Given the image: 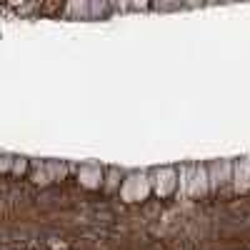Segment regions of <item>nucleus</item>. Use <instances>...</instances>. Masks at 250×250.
<instances>
[{"label": "nucleus", "instance_id": "obj_1", "mask_svg": "<svg viewBox=\"0 0 250 250\" xmlns=\"http://www.w3.org/2000/svg\"><path fill=\"white\" fill-rule=\"evenodd\" d=\"M150 193H153V173H148V170L128 175L120 185V198L125 203H135V200L143 203V200H148Z\"/></svg>", "mask_w": 250, "mask_h": 250}, {"label": "nucleus", "instance_id": "obj_2", "mask_svg": "<svg viewBox=\"0 0 250 250\" xmlns=\"http://www.w3.org/2000/svg\"><path fill=\"white\" fill-rule=\"evenodd\" d=\"M233 183V160H213L208 165V188L210 193H218L223 185Z\"/></svg>", "mask_w": 250, "mask_h": 250}, {"label": "nucleus", "instance_id": "obj_3", "mask_svg": "<svg viewBox=\"0 0 250 250\" xmlns=\"http://www.w3.org/2000/svg\"><path fill=\"white\" fill-rule=\"evenodd\" d=\"M178 188V170L175 168H160L153 170V193L158 198H170Z\"/></svg>", "mask_w": 250, "mask_h": 250}, {"label": "nucleus", "instance_id": "obj_4", "mask_svg": "<svg viewBox=\"0 0 250 250\" xmlns=\"http://www.w3.org/2000/svg\"><path fill=\"white\" fill-rule=\"evenodd\" d=\"M210 193L208 188V165L203 163H190V183H188V198H205Z\"/></svg>", "mask_w": 250, "mask_h": 250}, {"label": "nucleus", "instance_id": "obj_5", "mask_svg": "<svg viewBox=\"0 0 250 250\" xmlns=\"http://www.w3.org/2000/svg\"><path fill=\"white\" fill-rule=\"evenodd\" d=\"M103 175H105V168H100V165H95V163L78 165V183L83 188H90V190L100 188L103 185Z\"/></svg>", "mask_w": 250, "mask_h": 250}, {"label": "nucleus", "instance_id": "obj_6", "mask_svg": "<svg viewBox=\"0 0 250 250\" xmlns=\"http://www.w3.org/2000/svg\"><path fill=\"white\" fill-rule=\"evenodd\" d=\"M233 190L235 193H248L250 190V158L233 160Z\"/></svg>", "mask_w": 250, "mask_h": 250}, {"label": "nucleus", "instance_id": "obj_7", "mask_svg": "<svg viewBox=\"0 0 250 250\" xmlns=\"http://www.w3.org/2000/svg\"><path fill=\"white\" fill-rule=\"evenodd\" d=\"M45 170H48L50 183H60V180H65V178H68L70 165H68V163H62V160H45Z\"/></svg>", "mask_w": 250, "mask_h": 250}, {"label": "nucleus", "instance_id": "obj_8", "mask_svg": "<svg viewBox=\"0 0 250 250\" xmlns=\"http://www.w3.org/2000/svg\"><path fill=\"white\" fill-rule=\"evenodd\" d=\"M30 180L40 188L50 185V178H48V170H45V160H30Z\"/></svg>", "mask_w": 250, "mask_h": 250}, {"label": "nucleus", "instance_id": "obj_9", "mask_svg": "<svg viewBox=\"0 0 250 250\" xmlns=\"http://www.w3.org/2000/svg\"><path fill=\"white\" fill-rule=\"evenodd\" d=\"M123 183V170L120 168H105V175H103V190L105 193H115Z\"/></svg>", "mask_w": 250, "mask_h": 250}, {"label": "nucleus", "instance_id": "obj_10", "mask_svg": "<svg viewBox=\"0 0 250 250\" xmlns=\"http://www.w3.org/2000/svg\"><path fill=\"white\" fill-rule=\"evenodd\" d=\"M178 170V198H188V183H190V165H180Z\"/></svg>", "mask_w": 250, "mask_h": 250}, {"label": "nucleus", "instance_id": "obj_11", "mask_svg": "<svg viewBox=\"0 0 250 250\" xmlns=\"http://www.w3.org/2000/svg\"><path fill=\"white\" fill-rule=\"evenodd\" d=\"M28 170H30V160H28V158H15V160H13V175L23 178Z\"/></svg>", "mask_w": 250, "mask_h": 250}, {"label": "nucleus", "instance_id": "obj_12", "mask_svg": "<svg viewBox=\"0 0 250 250\" xmlns=\"http://www.w3.org/2000/svg\"><path fill=\"white\" fill-rule=\"evenodd\" d=\"M13 160H15V155L0 153V173H13Z\"/></svg>", "mask_w": 250, "mask_h": 250}]
</instances>
